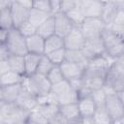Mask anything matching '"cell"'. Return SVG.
Segmentation results:
<instances>
[{
    "mask_svg": "<svg viewBox=\"0 0 124 124\" xmlns=\"http://www.w3.org/2000/svg\"><path fill=\"white\" fill-rule=\"evenodd\" d=\"M29 115V111L18 108L16 104L0 102V124L25 123Z\"/></svg>",
    "mask_w": 124,
    "mask_h": 124,
    "instance_id": "1",
    "label": "cell"
},
{
    "mask_svg": "<svg viewBox=\"0 0 124 124\" xmlns=\"http://www.w3.org/2000/svg\"><path fill=\"white\" fill-rule=\"evenodd\" d=\"M22 85L37 97L45 96L51 90V83L49 82L46 76L38 73L29 77H24Z\"/></svg>",
    "mask_w": 124,
    "mask_h": 124,
    "instance_id": "2",
    "label": "cell"
},
{
    "mask_svg": "<svg viewBox=\"0 0 124 124\" xmlns=\"http://www.w3.org/2000/svg\"><path fill=\"white\" fill-rule=\"evenodd\" d=\"M4 45L7 46L10 54L25 56L28 53L26 38L18 31L17 28H12L9 30L8 38Z\"/></svg>",
    "mask_w": 124,
    "mask_h": 124,
    "instance_id": "3",
    "label": "cell"
},
{
    "mask_svg": "<svg viewBox=\"0 0 124 124\" xmlns=\"http://www.w3.org/2000/svg\"><path fill=\"white\" fill-rule=\"evenodd\" d=\"M85 39H92L101 37L103 32L107 29V24L101 17H88L85 18L83 23L79 26Z\"/></svg>",
    "mask_w": 124,
    "mask_h": 124,
    "instance_id": "4",
    "label": "cell"
},
{
    "mask_svg": "<svg viewBox=\"0 0 124 124\" xmlns=\"http://www.w3.org/2000/svg\"><path fill=\"white\" fill-rule=\"evenodd\" d=\"M84 57L87 61L106 54V47L101 37L87 39L84 46L81 49Z\"/></svg>",
    "mask_w": 124,
    "mask_h": 124,
    "instance_id": "5",
    "label": "cell"
},
{
    "mask_svg": "<svg viewBox=\"0 0 124 124\" xmlns=\"http://www.w3.org/2000/svg\"><path fill=\"white\" fill-rule=\"evenodd\" d=\"M105 108L109 114L112 121H119L124 115V106L121 103L118 94L113 93L107 96Z\"/></svg>",
    "mask_w": 124,
    "mask_h": 124,
    "instance_id": "6",
    "label": "cell"
},
{
    "mask_svg": "<svg viewBox=\"0 0 124 124\" xmlns=\"http://www.w3.org/2000/svg\"><path fill=\"white\" fill-rule=\"evenodd\" d=\"M86 42V39L78 26H75L73 30L64 38V46L66 49L79 50L82 49Z\"/></svg>",
    "mask_w": 124,
    "mask_h": 124,
    "instance_id": "7",
    "label": "cell"
},
{
    "mask_svg": "<svg viewBox=\"0 0 124 124\" xmlns=\"http://www.w3.org/2000/svg\"><path fill=\"white\" fill-rule=\"evenodd\" d=\"M78 6L86 18L101 17L103 14V9H104V1L78 0Z\"/></svg>",
    "mask_w": 124,
    "mask_h": 124,
    "instance_id": "8",
    "label": "cell"
},
{
    "mask_svg": "<svg viewBox=\"0 0 124 124\" xmlns=\"http://www.w3.org/2000/svg\"><path fill=\"white\" fill-rule=\"evenodd\" d=\"M15 104L18 108H20L26 111H29V112L36 109L37 107L39 106L38 97L35 96L33 93H31L28 89H26L24 87L22 88V90Z\"/></svg>",
    "mask_w": 124,
    "mask_h": 124,
    "instance_id": "9",
    "label": "cell"
},
{
    "mask_svg": "<svg viewBox=\"0 0 124 124\" xmlns=\"http://www.w3.org/2000/svg\"><path fill=\"white\" fill-rule=\"evenodd\" d=\"M55 23V34L61 38H65L75 27L74 23L70 20L66 14L58 13L53 16Z\"/></svg>",
    "mask_w": 124,
    "mask_h": 124,
    "instance_id": "10",
    "label": "cell"
},
{
    "mask_svg": "<svg viewBox=\"0 0 124 124\" xmlns=\"http://www.w3.org/2000/svg\"><path fill=\"white\" fill-rule=\"evenodd\" d=\"M59 67L62 71V74H63L65 79L71 80L74 78H82L86 64H78V63L64 61Z\"/></svg>",
    "mask_w": 124,
    "mask_h": 124,
    "instance_id": "11",
    "label": "cell"
},
{
    "mask_svg": "<svg viewBox=\"0 0 124 124\" xmlns=\"http://www.w3.org/2000/svg\"><path fill=\"white\" fill-rule=\"evenodd\" d=\"M11 13L14 20V28H18L21 24L26 22L29 18L30 10L24 8L18 1H13L11 6Z\"/></svg>",
    "mask_w": 124,
    "mask_h": 124,
    "instance_id": "12",
    "label": "cell"
},
{
    "mask_svg": "<svg viewBox=\"0 0 124 124\" xmlns=\"http://www.w3.org/2000/svg\"><path fill=\"white\" fill-rule=\"evenodd\" d=\"M22 88V83L8 86H0V102L15 104Z\"/></svg>",
    "mask_w": 124,
    "mask_h": 124,
    "instance_id": "13",
    "label": "cell"
},
{
    "mask_svg": "<svg viewBox=\"0 0 124 124\" xmlns=\"http://www.w3.org/2000/svg\"><path fill=\"white\" fill-rule=\"evenodd\" d=\"M105 84L109 86L115 93L124 91V74L109 68L106 77Z\"/></svg>",
    "mask_w": 124,
    "mask_h": 124,
    "instance_id": "14",
    "label": "cell"
},
{
    "mask_svg": "<svg viewBox=\"0 0 124 124\" xmlns=\"http://www.w3.org/2000/svg\"><path fill=\"white\" fill-rule=\"evenodd\" d=\"M59 113L66 122H79L82 118L78 103L59 106Z\"/></svg>",
    "mask_w": 124,
    "mask_h": 124,
    "instance_id": "15",
    "label": "cell"
},
{
    "mask_svg": "<svg viewBox=\"0 0 124 124\" xmlns=\"http://www.w3.org/2000/svg\"><path fill=\"white\" fill-rule=\"evenodd\" d=\"M26 46L28 53L38 55L45 54V39L38 34L26 38Z\"/></svg>",
    "mask_w": 124,
    "mask_h": 124,
    "instance_id": "16",
    "label": "cell"
},
{
    "mask_svg": "<svg viewBox=\"0 0 124 124\" xmlns=\"http://www.w3.org/2000/svg\"><path fill=\"white\" fill-rule=\"evenodd\" d=\"M119 1H104V9L101 18L107 24V26L110 25L113 22L115 15L119 9Z\"/></svg>",
    "mask_w": 124,
    "mask_h": 124,
    "instance_id": "17",
    "label": "cell"
},
{
    "mask_svg": "<svg viewBox=\"0 0 124 124\" xmlns=\"http://www.w3.org/2000/svg\"><path fill=\"white\" fill-rule=\"evenodd\" d=\"M78 106L82 118H92L97 109V106L91 96L79 99L78 102Z\"/></svg>",
    "mask_w": 124,
    "mask_h": 124,
    "instance_id": "18",
    "label": "cell"
},
{
    "mask_svg": "<svg viewBox=\"0 0 124 124\" xmlns=\"http://www.w3.org/2000/svg\"><path fill=\"white\" fill-rule=\"evenodd\" d=\"M42 55L27 53L24 56V65H25V77L32 76L37 73V69L41 60Z\"/></svg>",
    "mask_w": 124,
    "mask_h": 124,
    "instance_id": "19",
    "label": "cell"
},
{
    "mask_svg": "<svg viewBox=\"0 0 124 124\" xmlns=\"http://www.w3.org/2000/svg\"><path fill=\"white\" fill-rule=\"evenodd\" d=\"M24 77L25 76H22L14 71H9L8 73L0 75V86H8L22 83Z\"/></svg>",
    "mask_w": 124,
    "mask_h": 124,
    "instance_id": "20",
    "label": "cell"
},
{
    "mask_svg": "<svg viewBox=\"0 0 124 124\" xmlns=\"http://www.w3.org/2000/svg\"><path fill=\"white\" fill-rule=\"evenodd\" d=\"M63 47H65L64 38H61L56 34L45 40V54H49Z\"/></svg>",
    "mask_w": 124,
    "mask_h": 124,
    "instance_id": "21",
    "label": "cell"
},
{
    "mask_svg": "<svg viewBox=\"0 0 124 124\" xmlns=\"http://www.w3.org/2000/svg\"><path fill=\"white\" fill-rule=\"evenodd\" d=\"M36 110H38L46 119L50 121L59 114V106L55 104H41L37 107Z\"/></svg>",
    "mask_w": 124,
    "mask_h": 124,
    "instance_id": "22",
    "label": "cell"
},
{
    "mask_svg": "<svg viewBox=\"0 0 124 124\" xmlns=\"http://www.w3.org/2000/svg\"><path fill=\"white\" fill-rule=\"evenodd\" d=\"M50 16H52L50 14L48 13H46V12H43V11H40L38 9H31L30 10V13H29V18H28V21L30 23H32L35 27H39L41 26L46 20H47Z\"/></svg>",
    "mask_w": 124,
    "mask_h": 124,
    "instance_id": "23",
    "label": "cell"
},
{
    "mask_svg": "<svg viewBox=\"0 0 124 124\" xmlns=\"http://www.w3.org/2000/svg\"><path fill=\"white\" fill-rule=\"evenodd\" d=\"M37 34L44 38L45 40L55 35V23L53 16H50L47 20H46L41 26L37 28Z\"/></svg>",
    "mask_w": 124,
    "mask_h": 124,
    "instance_id": "24",
    "label": "cell"
},
{
    "mask_svg": "<svg viewBox=\"0 0 124 124\" xmlns=\"http://www.w3.org/2000/svg\"><path fill=\"white\" fill-rule=\"evenodd\" d=\"M8 62L10 64L11 70L18 73L22 76H25V65H24V56L20 55H13L11 54L8 58Z\"/></svg>",
    "mask_w": 124,
    "mask_h": 124,
    "instance_id": "25",
    "label": "cell"
},
{
    "mask_svg": "<svg viewBox=\"0 0 124 124\" xmlns=\"http://www.w3.org/2000/svg\"><path fill=\"white\" fill-rule=\"evenodd\" d=\"M12 28H14V20L11 8L0 10V29L11 30Z\"/></svg>",
    "mask_w": 124,
    "mask_h": 124,
    "instance_id": "26",
    "label": "cell"
},
{
    "mask_svg": "<svg viewBox=\"0 0 124 124\" xmlns=\"http://www.w3.org/2000/svg\"><path fill=\"white\" fill-rule=\"evenodd\" d=\"M92 119H93L94 124H110L113 122L109 114L108 113L107 109L105 108V107L97 108Z\"/></svg>",
    "mask_w": 124,
    "mask_h": 124,
    "instance_id": "27",
    "label": "cell"
},
{
    "mask_svg": "<svg viewBox=\"0 0 124 124\" xmlns=\"http://www.w3.org/2000/svg\"><path fill=\"white\" fill-rule=\"evenodd\" d=\"M65 61L73 62V63H78V64H87V60L84 57L81 49H79V50L66 49Z\"/></svg>",
    "mask_w": 124,
    "mask_h": 124,
    "instance_id": "28",
    "label": "cell"
},
{
    "mask_svg": "<svg viewBox=\"0 0 124 124\" xmlns=\"http://www.w3.org/2000/svg\"><path fill=\"white\" fill-rule=\"evenodd\" d=\"M66 15L70 18V20L74 23V25L75 26H78V27L83 23V21L86 18L84 16V15H83V13L80 10V8H79L78 5V7H76L75 9H73L72 11H70L69 13H67Z\"/></svg>",
    "mask_w": 124,
    "mask_h": 124,
    "instance_id": "29",
    "label": "cell"
},
{
    "mask_svg": "<svg viewBox=\"0 0 124 124\" xmlns=\"http://www.w3.org/2000/svg\"><path fill=\"white\" fill-rule=\"evenodd\" d=\"M57 98H58V104H59V106L68 105V104H74V103H78V92L75 91L72 88L69 91H67L66 93H64L63 95H61V96H59Z\"/></svg>",
    "mask_w": 124,
    "mask_h": 124,
    "instance_id": "30",
    "label": "cell"
},
{
    "mask_svg": "<svg viewBox=\"0 0 124 124\" xmlns=\"http://www.w3.org/2000/svg\"><path fill=\"white\" fill-rule=\"evenodd\" d=\"M55 65H53V63L50 61V59L47 57V55L43 54L41 56V60L37 69V73L44 75V76H47V74L51 71V69L54 67Z\"/></svg>",
    "mask_w": 124,
    "mask_h": 124,
    "instance_id": "31",
    "label": "cell"
},
{
    "mask_svg": "<svg viewBox=\"0 0 124 124\" xmlns=\"http://www.w3.org/2000/svg\"><path fill=\"white\" fill-rule=\"evenodd\" d=\"M47 55V57L50 59V61L53 63V65L55 66H60L64 61H65V57H66V48H60L58 50H55L49 54H46Z\"/></svg>",
    "mask_w": 124,
    "mask_h": 124,
    "instance_id": "32",
    "label": "cell"
},
{
    "mask_svg": "<svg viewBox=\"0 0 124 124\" xmlns=\"http://www.w3.org/2000/svg\"><path fill=\"white\" fill-rule=\"evenodd\" d=\"M46 78H48V80L51 83V85L56 84L58 82H61V81H63L65 79V78H64V76L62 74V71H61L59 66H54L51 69V71L47 74Z\"/></svg>",
    "mask_w": 124,
    "mask_h": 124,
    "instance_id": "33",
    "label": "cell"
},
{
    "mask_svg": "<svg viewBox=\"0 0 124 124\" xmlns=\"http://www.w3.org/2000/svg\"><path fill=\"white\" fill-rule=\"evenodd\" d=\"M71 85L69 83V81L67 79H64L63 81L61 82H58L56 84H53L51 85V90L50 92H52L53 94H55L57 97L63 95L64 93H66L67 91H69L71 89Z\"/></svg>",
    "mask_w": 124,
    "mask_h": 124,
    "instance_id": "34",
    "label": "cell"
},
{
    "mask_svg": "<svg viewBox=\"0 0 124 124\" xmlns=\"http://www.w3.org/2000/svg\"><path fill=\"white\" fill-rule=\"evenodd\" d=\"M107 94L104 91V89H98L95 91H92L91 93V98L93 99L94 103L96 104L97 108H104L107 100Z\"/></svg>",
    "mask_w": 124,
    "mask_h": 124,
    "instance_id": "35",
    "label": "cell"
},
{
    "mask_svg": "<svg viewBox=\"0 0 124 124\" xmlns=\"http://www.w3.org/2000/svg\"><path fill=\"white\" fill-rule=\"evenodd\" d=\"M83 80H84V84L91 91L102 89L106 83V78H88Z\"/></svg>",
    "mask_w": 124,
    "mask_h": 124,
    "instance_id": "36",
    "label": "cell"
},
{
    "mask_svg": "<svg viewBox=\"0 0 124 124\" xmlns=\"http://www.w3.org/2000/svg\"><path fill=\"white\" fill-rule=\"evenodd\" d=\"M49 121L46 119L38 110H33L30 112V115L25 122V124H48Z\"/></svg>",
    "mask_w": 124,
    "mask_h": 124,
    "instance_id": "37",
    "label": "cell"
},
{
    "mask_svg": "<svg viewBox=\"0 0 124 124\" xmlns=\"http://www.w3.org/2000/svg\"><path fill=\"white\" fill-rule=\"evenodd\" d=\"M17 29L25 38H28V37H31V36L37 34V27H35L28 20L26 22H24L23 24H21Z\"/></svg>",
    "mask_w": 124,
    "mask_h": 124,
    "instance_id": "38",
    "label": "cell"
},
{
    "mask_svg": "<svg viewBox=\"0 0 124 124\" xmlns=\"http://www.w3.org/2000/svg\"><path fill=\"white\" fill-rule=\"evenodd\" d=\"M33 8L38 9V10L43 11V12H46V13H48V14L51 15L50 0H36V1H34Z\"/></svg>",
    "mask_w": 124,
    "mask_h": 124,
    "instance_id": "39",
    "label": "cell"
},
{
    "mask_svg": "<svg viewBox=\"0 0 124 124\" xmlns=\"http://www.w3.org/2000/svg\"><path fill=\"white\" fill-rule=\"evenodd\" d=\"M78 5V0H61V13L67 14Z\"/></svg>",
    "mask_w": 124,
    "mask_h": 124,
    "instance_id": "40",
    "label": "cell"
},
{
    "mask_svg": "<svg viewBox=\"0 0 124 124\" xmlns=\"http://www.w3.org/2000/svg\"><path fill=\"white\" fill-rule=\"evenodd\" d=\"M119 9L115 15V17L113 19V24H119L124 25V1H119ZM111 23V24H112Z\"/></svg>",
    "mask_w": 124,
    "mask_h": 124,
    "instance_id": "41",
    "label": "cell"
},
{
    "mask_svg": "<svg viewBox=\"0 0 124 124\" xmlns=\"http://www.w3.org/2000/svg\"><path fill=\"white\" fill-rule=\"evenodd\" d=\"M72 89H74L75 91H79L82 86L84 85V80L82 78H74V79H71V80H68Z\"/></svg>",
    "mask_w": 124,
    "mask_h": 124,
    "instance_id": "42",
    "label": "cell"
},
{
    "mask_svg": "<svg viewBox=\"0 0 124 124\" xmlns=\"http://www.w3.org/2000/svg\"><path fill=\"white\" fill-rule=\"evenodd\" d=\"M114 34H116L118 37H120L122 40H124V25H119V24H110L108 26Z\"/></svg>",
    "mask_w": 124,
    "mask_h": 124,
    "instance_id": "43",
    "label": "cell"
},
{
    "mask_svg": "<svg viewBox=\"0 0 124 124\" xmlns=\"http://www.w3.org/2000/svg\"><path fill=\"white\" fill-rule=\"evenodd\" d=\"M50 10L51 15L54 16L61 11V0H50Z\"/></svg>",
    "mask_w": 124,
    "mask_h": 124,
    "instance_id": "44",
    "label": "cell"
},
{
    "mask_svg": "<svg viewBox=\"0 0 124 124\" xmlns=\"http://www.w3.org/2000/svg\"><path fill=\"white\" fill-rule=\"evenodd\" d=\"M10 55L7 46L4 44H0V60H7Z\"/></svg>",
    "mask_w": 124,
    "mask_h": 124,
    "instance_id": "45",
    "label": "cell"
},
{
    "mask_svg": "<svg viewBox=\"0 0 124 124\" xmlns=\"http://www.w3.org/2000/svg\"><path fill=\"white\" fill-rule=\"evenodd\" d=\"M9 71H12V70H11L10 64L8 62V59L7 60H0V75L8 73Z\"/></svg>",
    "mask_w": 124,
    "mask_h": 124,
    "instance_id": "46",
    "label": "cell"
},
{
    "mask_svg": "<svg viewBox=\"0 0 124 124\" xmlns=\"http://www.w3.org/2000/svg\"><path fill=\"white\" fill-rule=\"evenodd\" d=\"M66 123H67V122L64 120V118H63V117L60 115V113H59L57 116H55L53 119H51L48 124H66Z\"/></svg>",
    "mask_w": 124,
    "mask_h": 124,
    "instance_id": "47",
    "label": "cell"
},
{
    "mask_svg": "<svg viewBox=\"0 0 124 124\" xmlns=\"http://www.w3.org/2000/svg\"><path fill=\"white\" fill-rule=\"evenodd\" d=\"M19 2V4H21L24 8L28 9V10H31L33 9V4H34V1L32 0H17Z\"/></svg>",
    "mask_w": 124,
    "mask_h": 124,
    "instance_id": "48",
    "label": "cell"
},
{
    "mask_svg": "<svg viewBox=\"0 0 124 124\" xmlns=\"http://www.w3.org/2000/svg\"><path fill=\"white\" fill-rule=\"evenodd\" d=\"M8 34H9V30L0 29V43L1 44H5V42L8 38Z\"/></svg>",
    "mask_w": 124,
    "mask_h": 124,
    "instance_id": "49",
    "label": "cell"
},
{
    "mask_svg": "<svg viewBox=\"0 0 124 124\" xmlns=\"http://www.w3.org/2000/svg\"><path fill=\"white\" fill-rule=\"evenodd\" d=\"M78 124H94L92 118H81Z\"/></svg>",
    "mask_w": 124,
    "mask_h": 124,
    "instance_id": "50",
    "label": "cell"
},
{
    "mask_svg": "<svg viewBox=\"0 0 124 124\" xmlns=\"http://www.w3.org/2000/svg\"><path fill=\"white\" fill-rule=\"evenodd\" d=\"M117 94H118V97H119V99H120L121 103H122V104H123V106H124V91L119 92V93H117Z\"/></svg>",
    "mask_w": 124,
    "mask_h": 124,
    "instance_id": "51",
    "label": "cell"
},
{
    "mask_svg": "<svg viewBox=\"0 0 124 124\" xmlns=\"http://www.w3.org/2000/svg\"><path fill=\"white\" fill-rule=\"evenodd\" d=\"M66 124H78V122H67Z\"/></svg>",
    "mask_w": 124,
    "mask_h": 124,
    "instance_id": "52",
    "label": "cell"
},
{
    "mask_svg": "<svg viewBox=\"0 0 124 124\" xmlns=\"http://www.w3.org/2000/svg\"><path fill=\"white\" fill-rule=\"evenodd\" d=\"M19 124H25V123H19Z\"/></svg>",
    "mask_w": 124,
    "mask_h": 124,
    "instance_id": "53",
    "label": "cell"
},
{
    "mask_svg": "<svg viewBox=\"0 0 124 124\" xmlns=\"http://www.w3.org/2000/svg\"><path fill=\"white\" fill-rule=\"evenodd\" d=\"M110 124H114V123H113V122H112V123H110Z\"/></svg>",
    "mask_w": 124,
    "mask_h": 124,
    "instance_id": "54",
    "label": "cell"
}]
</instances>
